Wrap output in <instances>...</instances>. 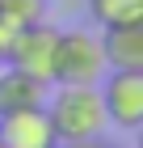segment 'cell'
Wrapping results in <instances>:
<instances>
[{"instance_id":"11","label":"cell","mask_w":143,"mask_h":148,"mask_svg":"<svg viewBox=\"0 0 143 148\" xmlns=\"http://www.w3.org/2000/svg\"><path fill=\"white\" fill-rule=\"evenodd\" d=\"M80 148H114V144H105V140H97V144H80Z\"/></svg>"},{"instance_id":"5","label":"cell","mask_w":143,"mask_h":148,"mask_svg":"<svg viewBox=\"0 0 143 148\" xmlns=\"http://www.w3.org/2000/svg\"><path fill=\"white\" fill-rule=\"evenodd\" d=\"M0 148H59L55 127L46 119V106L0 114Z\"/></svg>"},{"instance_id":"6","label":"cell","mask_w":143,"mask_h":148,"mask_svg":"<svg viewBox=\"0 0 143 148\" xmlns=\"http://www.w3.org/2000/svg\"><path fill=\"white\" fill-rule=\"evenodd\" d=\"M101 55L110 72H143V21L101 30Z\"/></svg>"},{"instance_id":"4","label":"cell","mask_w":143,"mask_h":148,"mask_svg":"<svg viewBox=\"0 0 143 148\" xmlns=\"http://www.w3.org/2000/svg\"><path fill=\"white\" fill-rule=\"evenodd\" d=\"M97 93L114 127H122V131L143 127V72H105Z\"/></svg>"},{"instance_id":"1","label":"cell","mask_w":143,"mask_h":148,"mask_svg":"<svg viewBox=\"0 0 143 148\" xmlns=\"http://www.w3.org/2000/svg\"><path fill=\"white\" fill-rule=\"evenodd\" d=\"M46 119L55 127L59 148H80V144H97L105 136V106H101L97 85H55V93H46Z\"/></svg>"},{"instance_id":"8","label":"cell","mask_w":143,"mask_h":148,"mask_svg":"<svg viewBox=\"0 0 143 148\" xmlns=\"http://www.w3.org/2000/svg\"><path fill=\"white\" fill-rule=\"evenodd\" d=\"M88 17L97 21V30L139 25L143 21V0H88Z\"/></svg>"},{"instance_id":"7","label":"cell","mask_w":143,"mask_h":148,"mask_svg":"<svg viewBox=\"0 0 143 148\" xmlns=\"http://www.w3.org/2000/svg\"><path fill=\"white\" fill-rule=\"evenodd\" d=\"M46 85L42 80H34L25 76V72L17 68H0V114H13V110H34V106H42L46 102Z\"/></svg>"},{"instance_id":"3","label":"cell","mask_w":143,"mask_h":148,"mask_svg":"<svg viewBox=\"0 0 143 148\" xmlns=\"http://www.w3.org/2000/svg\"><path fill=\"white\" fill-rule=\"evenodd\" d=\"M55 47H59V30L51 21H38V25H25L13 34V47H9V68L25 72V76L42 80L46 89L55 85Z\"/></svg>"},{"instance_id":"9","label":"cell","mask_w":143,"mask_h":148,"mask_svg":"<svg viewBox=\"0 0 143 148\" xmlns=\"http://www.w3.org/2000/svg\"><path fill=\"white\" fill-rule=\"evenodd\" d=\"M0 17L13 30L38 25V21H46V0H0Z\"/></svg>"},{"instance_id":"10","label":"cell","mask_w":143,"mask_h":148,"mask_svg":"<svg viewBox=\"0 0 143 148\" xmlns=\"http://www.w3.org/2000/svg\"><path fill=\"white\" fill-rule=\"evenodd\" d=\"M13 34H17V30H13V25L4 21V17H0V64L9 59V47H13Z\"/></svg>"},{"instance_id":"2","label":"cell","mask_w":143,"mask_h":148,"mask_svg":"<svg viewBox=\"0 0 143 148\" xmlns=\"http://www.w3.org/2000/svg\"><path fill=\"white\" fill-rule=\"evenodd\" d=\"M105 55H101L97 30H59L55 47V85H101L105 76Z\"/></svg>"}]
</instances>
